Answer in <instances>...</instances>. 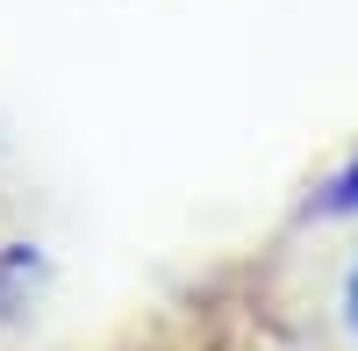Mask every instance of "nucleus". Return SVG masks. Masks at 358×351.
Instances as JSON below:
<instances>
[{
    "instance_id": "nucleus-1",
    "label": "nucleus",
    "mask_w": 358,
    "mask_h": 351,
    "mask_svg": "<svg viewBox=\"0 0 358 351\" xmlns=\"http://www.w3.org/2000/svg\"><path fill=\"white\" fill-rule=\"evenodd\" d=\"M258 351H358V237L280 258L251 287Z\"/></svg>"
},
{
    "instance_id": "nucleus-2",
    "label": "nucleus",
    "mask_w": 358,
    "mask_h": 351,
    "mask_svg": "<svg viewBox=\"0 0 358 351\" xmlns=\"http://www.w3.org/2000/svg\"><path fill=\"white\" fill-rule=\"evenodd\" d=\"M136 351H258L251 294H208L194 308H179L172 323H158Z\"/></svg>"
},
{
    "instance_id": "nucleus-3",
    "label": "nucleus",
    "mask_w": 358,
    "mask_h": 351,
    "mask_svg": "<svg viewBox=\"0 0 358 351\" xmlns=\"http://www.w3.org/2000/svg\"><path fill=\"white\" fill-rule=\"evenodd\" d=\"M322 208L330 215H358V151H351V165L330 180V194H322Z\"/></svg>"
}]
</instances>
